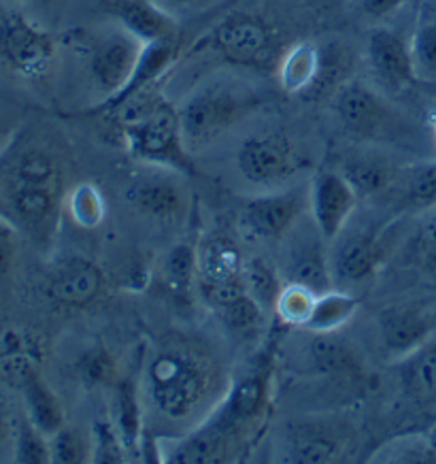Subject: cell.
Wrapping results in <instances>:
<instances>
[{"label":"cell","instance_id":"18","mask_svg":"<svg viewBox=\"0 0 436 464\" xmlns=\"http://www.w3.org/2000/svg\"><path fill=\"white\" fill-rule=\"evenodd\" d=\"M115 17L120 26L147 45V43H177L179 26L169 9L158 0H118Z\"/></svg>","mask_w":436,"mask_h":464},{"label":"cell","instance_id":"12","mask_svg":"<svg viewBox=\"0 0 436 464\" xmlns=\"http://www.w3.org/2000/svg\"><path fill=\"white\" fill-rule=\"evenodd\" d=\"M436 333V307L430 303H404L381 311L379 334L385 352L394 358L428 345Z\"/></svg>","mask_w":436,"mask_h":464},{"label":"cell","instance_id":"5","mask_svg":"<svg viewBox=\"0 0 436 464\" xmlns=\"http://www.w3.org/2000/svg\"><path fill=\"white\" fill-rule=\"evenodd\" d=\"M251 107L254 99L245 90H237L232 85L215 83L196 90L179 107L188 148L194 150L213 143L237 121H241Z\"/></svg>","mask_w":436,"mask_h":464},{"label":"cell","instance_id":"44","mask_svg":"<svg viewBox=\"0 0 436 464\" xmlns=\"http://www.w3.org/2000/svg\"><path fill=\"white\" fill-rule=\"evenodd\" d=\"M17 258V226L0 216V279L11 273Z\"/></svg>","mask_w":436,"mask_h":464},{"label":"cell","instance_id":"30","mask_svg":"<svg viewBox=\"0 0 436 464\" xmlns=\"http://www.w3.org/2000/svg\"><path fill=\"white\" fill-rule=\"evenodd\" d=\"M352 71V53L343 43H325L319 45V71L311 92L306 96H322L334 92L349 82Z\"/></svg>","mask_w":436,"mask_h":464},{"label":"cell","instance_id":"32","mask_svg":"<svg viewBox=\"0 0 436 464\" xmlns=\"http://www.w3.org/2000/svg\"><path fill=\"white\" fill-rule=\"evenodd\" d=\"M243 284H245V290H247L249 295L262 304L264 311L266 309L275 311V304H277V298L286 285L281 282L277 268L270 265L268 260L260 258V256L245 260Z\"/></svg>","mask_w":436,"mask_h":464},{"label":"cell","instance_id":"1","mask_svg":"<svg viewBox=\"0 0 436 464\" xmlns=\"http://www.w3.org/2000/svg\"><path fill=\"white\" fill-rule=\"evenodd\" d=\"M219 380L208 353L188 343H167L150 356L143 388L147 402L164 422L188 426L215 405Z\"/></svg>","mask_w":436,"mask_h":464},{"label":"cell","instance_id":"49","mask_svg":"<svg viewBox=\"0 0 436 464\" xmlns=\"http://www.w3.org/2000/svg\"><path fill=\"white\" fill-rule=\"evenodd\" d=\"M432 126H434V134H436V113H434V120H432Z\"/></svg>","mask_w":436,"mask_h":464},{"label":"cell","instance_id":"7","mask_svg":"<svg viewBox=\"0 0 436 464\" xmlns=\"http://www.w3.org/2000/svg\"><path fill=\"white\" fill-rule=\"evenodd\" d=\"M56 58V39L20 11L0 17V60L24 79H41Z\"/></svg>","mask_w":436,"mask_h":464},{"label":"cell","instance_id":"19","mask_svg":"<svg viewBox=\"0 0 436 464\" xmlns=\"http://www.w3.org/2000/svg\"><path fill=\"white\" fill-rule=\"evenodd\" d=\"M186 194L169 175H140L128 183L124 190L126 203L145 216L156 219H173L183 211Z\"/></svg>","mask_w":436,"mask_h":464},{"label":"cell","instance_id":"21","mask_svg":"<svg viewBox=\"0 0 436 464\" xmlns=\"http://www.w3.org/2000/svg\"><path fill=\"white\" fill-rule=\"evenodd\" d=\"M398 382L404 399L421 411H436V343L430 341L428 345L401 358Z\"/></svg>","mask_w":436,"mask_h":464},{"label":"cell","instance_id":"24","mask_svg":"<svg viewBox=\"0 0 436 464\" xmlns=\"http://www.w3.org/2000/svg\"><path fill=\"white\" fill-rule=\"evenodd\" d=\"M26 405V418L39 429L43 435L52 437L64 426V413L58 396L43 382L39 371L28 377L20 386Z\"/></svg>","mask_w":436,"mask_h":464},{"label":"cell","instance_id":"33","mask_svg":"<svg viewBox=\"0 0 436 464\" xmlns=\"http://www.w3.org/2000/svg\"><path fill=\"white\" fill-rule=\"evenodd\" d=\"M402 198L411 209H436V162H420L404 170Z\"/></svg>","mask_w":436,"mask_h":464},{"label":"cell","instance_id":"31","mask_svg":"<svg viewBox=\"0 0 436 464\" xmlns=\"http://www.w3.org/2000/svg\"><path fill=\"white\" fill-rule=\"evenodd\" d=\"M215 314H218L226 331L238 339H251L254 334L260 333L264 324L262 304L249 292H243L241 296L232 298L230 303L215 309Z\"/></svg>","mask_w":436,"mask_h":464},{"label":"cell","instance_id":"47","mask_svg":"<svg viewBox=\"0 0 436 464\" xmlns=\"http://www.w3.org/2000/svg\"><path fill=\"white\" fill-rule=\"evenodd\" d=\"M15 430H17V424L14 426L7 407L0 402V456L5 454V450H11V454H14Z\"/></svg>","mask_w":436,"mask_h":464},{"label":"cell","instance_id":"16","mask_svg":"<svg viewBox=\"0 0 436 464\" xmlns=\"http://www.w3.org/2000/svg\"><path fill=\"white\" fill-rule=\"evenodd\" d=\"M324 243V237L319 235L315 224H311V230L294 235L292 247L287 252V277H290L287 284L305 285L315 295L334 288Z\"/></svg>","mask_w":436,"mask_h":464},{"label":"cell","instance_id":"40","mask_svg":"<svg viewBox=\"0 0 436 464\" xmlns=\"http://www.w3.org/2000/svg\"><path fill=\"white\" fill-rule=\"evenodd\" d=\"M69 211L73 219L83 228H94L104 216V203L101 192L92 183L77 186L69 197Z\"/></svg>","mask_w":436,"mask_h":464},{"label":"cell","instance_id":"10","mask_svg":"<svg viewBox=\"0 0 436 464\" xmlns=\"http://www.w3.org/2000/svg\"><path fill=\"white\" fill-rule=\"evenodd\" d=\"M366 66L381 94H402L415 82L409 41L396 30L377 26L368 33Z\"/></svg>","mask_w":436,"mask_h":464},{"label":"cell","instance_id":"34","mask_svg":"<svg viewBox=\"0 0 436 464\" xmlns=\"http://www.w3.org/2000/svg\"><path fill=\"white\" fill-rule=\"evenodd\" d=\"M315 334L317 339L311 343V358L322 373H352L358 369V358L354 356L352 347L328 337L330 333Z\"/></svg>","mask_w":436,"mask_h":464},{"label":"cell","instance_id":"43","mask_svg":"<svg viewBox=\"0 0 436 464\" xmlns=\"http://www.w3.org/2000/svg\"><path fill=\"white\" fill-rule=\"evenodd\" d=\"M77 373H79V380H82L88 388L109 383L115 375V364H113L111 353L104 350V347L88 350L82 356V360H79Z\"/></svg>","mask_w":436,"mask_h":464},{"label":"cell","instance_id":"11","mask_svg":"<svg viewBox=\"0 0 436 464\" xmlns=\"http://www.w3.org/2000/svg\"><path fill=\"white\" fill-rule=\"evenodd\" d=\"M358 203V192L341 170H322L309 183V213L325 243H333L341 235Z\"/></svg>","mask_w":436,"mask_h":464},{"label":"cell","instance_id":"23","mask_svg":"<svg viewBox=\"0 0 436 464\" xmlns=\"http://www.w3.org/2000/svg\"><path fill=\"white\" fill-rule=\"evenodd\" d=\"M199 284H226L243 279L245 258L228 235H211L196 247Z\"/></svg>","mask_w":436,"mask_h":464},{"label":"cell","instance_id":"39","mask_svg":"<svg viewBox=\"0 0 436 464\" xmlns=\"http://www.w3.org/2000/svg\"><path fill=\"white\" fill-rule=\"evenodd\" d=\"M164 275L167 284L177 292L188 290L192 285L194 277H199V265H196V247L181 243L175 246L164 262Z\"/></svg>","mask_w":436,"mask_h":464},{"label":"cell","instance_id":"8","mask_svg":"<svg viewBox=\"0 0 436 464\" xmlns=\"http://www.w3.org/2000/svg\"><path fill=\"white\" fill-rule=\"evenodd\" d=\"M309 209V190L287 188L249 198L241 209V226L257 241L286 239Z\"/></svg>","mask_w":436,"mask_h":464},{"label":"cell","instance_id":"36","mask_svg":"<svg viewBox=\"0 0 436 464\" xmlns=\"http://www.w3.org/2000/svg\"><path fill=\"white\" fill-rule=\"evenodd\" d=\"M317 295L305 285L298 284H286L284 290L275 304V314L290 326H303L309 320L313 304H315Z\"/></svg>","mask_w":436,"mask_h":464},{"label":"cell","instance_id":"3","mask_svg":"<svg viewBox=\"0 0 436 464\" xmlns=\"http://www.w3.org/2000/svg\"><path fill=\"white\" fill-rule=\"evenodd\" d=\"M115 115L120 118L121 139L132 158L181 175L196 173L183 137L179 109L167 99L147 90L118 109Z\"/></svg>","mask_w":436,"mask_h":464},{"label":"cell","instance_id":"41","mask_svg":"<svg viewBox=\"0 0 436 464\" xmlns=\"http://www.w3.org/2000/svg\"><path fill=\"white\" fill-rule=\"evenodd\" d=\"M49 454H52V464H82L90 460L92 445H85L77 430L63 426L49 437Z\"/></svg>","mask_w":436,"mask_h":464},{"label":"cell","instance_id":"28","mask_svg":"<svg viewBox=\"0 0 436 464\" xmlns=\"http://www.w3.org/2000/svg\"><path fill=\"white\" fill-rule=\"evenodd\" d=\"M360 307V301L354 295L343 290H328L317 295L313 311L306 320L305 328L311 333H330L339 331L341 326L352 320Z\"/></svg>","mask_w":436,"mask_h":464},{"label":"cell","instance_id":"27","mask_svg":"<svg viewBox=\"0 0 436 464\" xmlns=\"http://www.w3.org/2000/svg\"><path fill=\"white\" fill-rule=\"evenodd\" d=\"M415 82L436 83V7L421 9L409 39Z\"/></svg>","mask_w":436,"mask_h":464},{"label":"cell","instance_id":"2","mask_svg":"<svg viewBox=\"0 0 436 464\" xmlns=\"http://www.w3.org/2000/svg\"><path fill=\"white\" fill-rule=\"evenodd\" d=\"M3 198L11 222L36 243H47L63 203V170L56 156L43 148L17 151L5 170Z\"/></svg>","mask_w":436,"mask_h":464},{"label":"cell","instance_id":"15","mask_svg":"<svg viewBox=\"0 0 436 464\" xmlns=\"http://www.w3.org/2000/svg\"><path fill=\"white\" fill-rule=\"evenodd\" d=\"M334 247L328 249L330 273L334 285H358L374 277L381 262L379 237L371 228H358L343 232L333 241Z\"/></svg>","mask_w":436,"mask_h":464},{"label":"cell","instance_id":"14","mask_svg":"<svg viewBox=\"0 0 436 464\" xmlns=\"http://www.w3.org/2000/svg\"><path fill=\"white\" fill-rule=\"evenodd\" d=\"M104 284L101 266L82 256H71L52 268L45 295L58 307L85 309L102 296Z\"/></svg>","mask_w":436,"mask_h":464},{"label":"cell","instance_id":"20","mask_svg":"<svg viewBox=\"0 0 436 464\" xmlns=\"http://www.w3.org/2000/svg\"><path fill=\"white\" fill-rule=\"evenodd\" d=\"M232 437H237V432L215 415V418L207 420L192 435L179 439L175 448L169 450V454L162 460L173 464L226 462L230 454Z\"/></svg>","mask_w":436,"mask_h":464},{"label":"cell","instance_id":"38","mask_svg":"<svg viewBox=\"0 0 436 464\" xmlns=\"http://www.w3.org/2000/svg\"><path fill=\"white\" fill-rule=\"evenodd\" d=\"M383 458H374L379 462H396V464H432L436 462V448L423 437H401L392 441L383 451Z\"/></svg>","mask_w":436,"mask_h":464},{"label":"cell","instance_id":"46","mask_svg":"<svg viewBox=\"0 0 436 464\" xmlns=\"http://www.w3.org/2000/svg\"><path fill=\"white\" fill-rule=\"evenodd\" d=\"M417 249H420L421 260L428 266L436 268V213L421 226L420 237H417Z\"/></svg>","mask_w":436,"mask_h":464},{"label":"cell","instance_id":"6","mask_svg":"<svg viewBox=\"0 0 436 464\" xmlns=\"http://www.w3.org/2000/svg\"><path fill=\"white\" fill-rule=\"evenodd\" d=\"M237 167L254 186L277 188L309 167L296 143L284 132H260L245 139L237 151Z\"/></svg>","mask_w":436,"mask_h":464},{"label":"cell","instance_id":"22","mask_svg":"<svg viewBox=\"0 0 436 464\" xmlns=\"http://www.w3.org/2000/svg\"><path fill=\"white\" fill-rule=\"evenodd\" d=\"M268 399V377L262 371L245 375L237 383H232L228 394L218 409V418L226 426L238 432L243 426L260 418L264 405Z\"/></svg>","mask_w":436,"mask_h":464},{"label":"cell","instance_id":"26","mask_svg":"<svg viewBox=\"0 0 436 464\" xmlns=\"http://www.w3.org/2000/svg\"><path fill=\"white\" fill-rule=\"evenodd\" d=\"M341 173L352 183L360 198H371L385 192L396 181V170L383 156L360 154L343 164Z\"/></svg>","mask_w":436,"mask_h":464},{"label":"cell","instance_id":"37","mask_svg":"<svg viewBox=\"0 0 436 464\" xmlns=\"http://www.w3.org/2000/svg\"><path fill=\"white\" fill-rule=\"evenodd\" d=\"M341 445L325 435L300 437L287 451L284 462L290 464H328L339 460Z\"/></svg>","mask_w":436,"mask_h":464},{"label":"cell","instance_id":"13","mask_svg":"<svg viewBox=\"0 0 436 464\" xmlns=\"http://www.w3.org/2000/svg\"><path fill=\"white\" fill-rule=\"evenodd\" d=\"M140 52H143V43L121 26L101 36L92 45L90 75L94 79L96 88L104 94V99L118 94L124 88L139 63Z\"/></svg>","mask_w":436,"mask_h":464},{"label":"cell","instance_id":"45","mask_svg":"<svg viewBox=\"0 0 436 464\" xmlns=\"http://www.w3.org/2000/svg\"><path fill=\"white\" fill-rule=\"evenodd\" d=\"M404 5V0H354V7L362 17L373 22L388 20Z\"/></svg>","mask_w":436,"mask_h":464},{"label":"cell","instance_id":"4","mask_svg":"<svg viewBox=\"0 0 436 464\" xmlns=\"http://www.w3.org/2000/svg\"><path fill=\"white\" fill-rule=\"evenodd\" d=\"M200 43L202 47L218 53L224 63L249 71H266L273 66L277 69L284 56L273 28L262 17L245 11L222 17Z\"/></svg>","mask_w":436,"mask_h":464},{"label":"cell","instance_id":"35","mask_svg":"<svg viewBox=\"0 0 436 464\" xmlns=\"http://www.w3.org/2000/svg\"><path fill=\"white\" fill-rule=\"evenodd\" d=\"M14 462L17 464H52L49 454V437L36 429L30 420L24 418L17 422L14 441Z\"/></svg>","mask_w":436,"mask_h":464},{"label":"cell","instance_id":"29","mask_svg":"<svg viewBox=\"0 0 436 464\" xmlns=\"http://www.w3.org/2000/svg\"><path fill=\"white\" fill-rule=\"evenodd\" d=\"M118 405H115V415H118V429L121 441H124L126 451H139L140 441H143V418H140V402H139V388L132 380H124L118 383Z\"/></svg>","mask_w":436,"mask_h":464},{"label":"cell","instance_id":"17","mask_svg":"<svg viewBox=\"0 0 436 464\" xmlns=\"http://www.w3.org/2000/svg\"><path fill=\"white\" fill-rule=\"evenodd\" d=\"M177 43H147L140 52V58L137 66H134L131 79H128L124 88L118 94L109 96L96 107H92L88 113H115L126 102H131L134 96L143 94V92L151 90L160 77L167 72L177 60Z\"/></svg>","mask_w":436,"mask_h":464},{"label":"cell","instance_id":"48","mask_svg":"<svg viewBox=\"0 0 436 464\" xmlns=\"http://www.w3.org/2000/svg\"><path fill=\"white\" fill-rule=\"evenodd\" d=\"M164 9H186L192 7V5L200 3V0H158Z\"/></svg>","mask_w":436,"mask_h":464},{"label":"cell","instance_id":"25","mask_svg":"<svg viewBox=\"0 0 436 464\" xmlns=\"http://www.w3.org/2000/svg\"><path fill=\"white\" fill-rule=\"evenodd\" d=\"M319 71V45L315 43H296L284 52L279 60V83L287 94L306 96L317 79Z\"/></svg>","mask_w":436,"mask_h":464},{"label":"cell","instance_id":"42","mask_svg":"<svg viewBox=\"0 0 436 464\" xmlns=\"http://www.w3.org/2000/svg\"><path fill=\"white\" fill-rule=\"evenodd\" d=\"M92 462L101 464H118L124 462V441H121L118 429L111 422H96L92 432Z\"/></svg>","mask_w":436,"mask_h":464},{"label":"cell","instance_id":"9","mask_svg":"<svg viewBox=\"0 0 436 464\" xmlns=\"http://www.w3.org/2000/svg\"><path fill=\"white\" fill-rule=\"evenodd\" d=\"M334 113L355 139L377 141L394 130L396 118L379 90L349 79L334 92Z\"/></svg>","mask_w":436,"mask_h":464}]
</instances>
